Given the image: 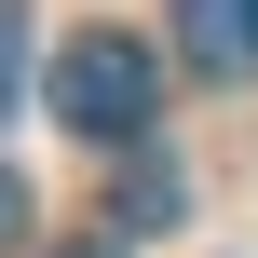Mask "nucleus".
<instances>
[{
    "instance_id": "obj_1",
    "label": "nucleus",
    "mask_w": 258,
    "mask_h": 258,
    "mask_svg": "<svg viewBox=\"0 0 258 258\" xmlns=\"http://www.w3.org/2000/svg\"><path fill=\"white\" fill-rule=\"evenodd\" d=\"M54 122L68 136H95V150H122V136H150V109H163V68H150V41L136 27H68V54H54Z\"/></svg>"
},
{
    "instance_id": "obj_2",
    "label": "nucleus",
    "mask_w": 258,
    "mask_h": 258,
    "mask_svg": "<svg viewBox=\"0 0 258 258\" xmlns=\"http://www.w3.org/2000/svg\"><path fill=\"white\" fill-rule=\"evenodd\" d=\"M177 54L204 82H258V0H177Z\"/></svg>"
},
{
    "instance_id": "obj_3",
    "label": "nucleus",
    "mask_w": 258,
    "mask_h": 258,
    "mask_svg": "<svg viewBox=\"0 0 258 258\" xmlns=\"http://www.w3.org/2000/svg\"><path fill=\"white\" fill-rule=\"evenodd\" d=\"M122 218H177V163H136L122 177Z\"/></svg>"
},
{
    "instance_id": "obj_4",
    "label": "nucleus",
    "mask_w": 258,
    "mask_h": 258,
    "mask_svg": "<svg viewBox=\"0 0 258 258\" xmlns=\"http://www.w3.org/2000/svg\"><path fill=\"white\" fill-rule=\"evenodd\" d=\"M14 82H27V14L0 0V122H14Z\"/></svg>"
},
{
    "instance_id": "obj_5",
    "label": "nucleus",
    "mask_w": 258,
    "mask_h": 258,
    "mask_svg": "<svg viewBox=\"0 0 258 258\" xmlns=\"http://www.w3.org/2000/svg\"><path fill=\"white\" fill-rule=\"evenodd\" d=\"M14 218H27V190H14V177H0V245H14Z\"/></svg>"
},
{
    "instance_id": "obj_6",
    "label": "nucleus",
    "mask_w": 258,
    "mask_h": 258,
    "mask_svg": "<svg viewBox=\"0 0 258 258\" xmlns=\"http://www.w3.org/2000/svg\"><path fill=\"white\" fill-rule=\"evenodd\" d=\"M68 258H122V245H68Z\"/></svg>"
}]
</instances>
